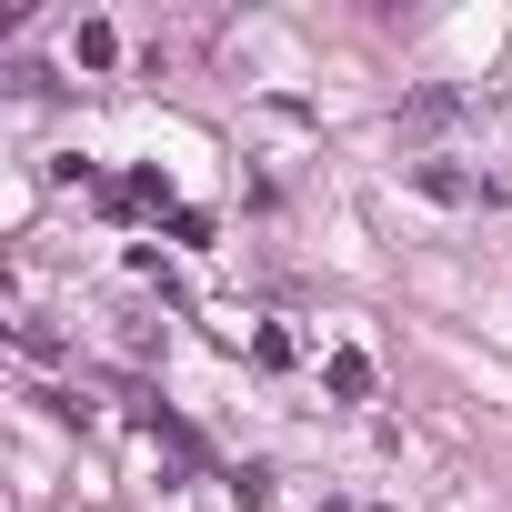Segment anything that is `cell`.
<instances>
[{"mask_svg": "<svg viewBox=\"0 0 512 512\" xmlns=\"http://www.w3.org/2000/svg\"><path fill=\"white\" fill-rule=\"evenodd\" d=\"M322 512H352V502H322Z\"/></svg>", "mask_w": 512, "mask_h": 512, "instance_id": "4", "label": "cell"}, {"mask_svg": "<svg viewBox=\"0 0 512 512\" xmlns=\"http://www.w3.org/2000/svg\"><path fill=\"white\" fill-rule=\"evenodd\" d=\"M412 191H432V201H492V181H472L452 161H412Z\"/></svg>", "mask_w": 512, "mask_h": 512, "instance_id": "1", "label": "cell"}, {"mask_svg": "<svg viewBox=\"0 0 512 512\" xmlns=\"http://www.w3.org/2000/svg\"><path fill=\"white\" fill-rule=\"evenodd\" d=\"M452 111H462V101H452V91H412V111H402V121H412V131H442V121H452Z\"/></svg>", "mask_w": 512, "mask_h": 512, "instance_id": "3", "label": "cell"}, {"mask_svg": "<svg viewBox=\"0 0 512 512\" xmlns=\"http://www.w3.org/2000/svg\"><path fill=\"white\" fill-rule=\"evenodd\" d=\"M322 382H332L342 402H362V392H372V362H362V352H332V362H322Z\"/></svg>", "mask_w": 512, "mask_h": 512, "instance_id": "2", "label": "cell"}]
</instances>
